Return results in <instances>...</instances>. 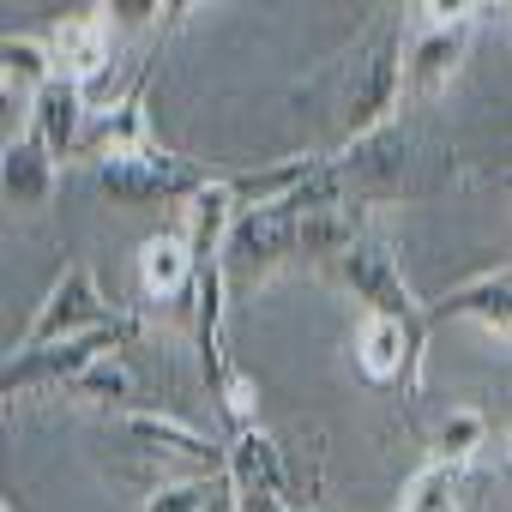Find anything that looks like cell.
Returning <instances> with one entry per match:
<instances>
[{"label": "cell", "instance_id": "obj_7", "mask_svg": "<svg viewBox=\"0 0 512 512\" xmlns=\"http://www.w3.org/2000/svg\"><path fill=\"white\" fill-rule=\"evenodd\" d=\"M115 37H121V31H115L109 7H91V13L61 19V31H55V43H49L61 79H73L91 109H103V91H115Z\"/></svg>", "mask_w": 512, "mask_h": 512}, {"label": "cell", "instance_id": "obj_9", "mask_svg": "<svg viewBox=\"0 0 512 512\" xmlns=\"http://www.w3.org/2000/svg\"><path fill=\"white\" fill-rule=\"evenodd\" d=\"M422 356H428V332H410L398 320H374L362 314L356 332V362L374 386H398V392H422Z\"/></svg>", "mask_w": 512, "mask_h": 512}, {"label": "cell", "instance_id": "obj_18", "mask_svg": "<svg viewBox=\"0 0 512 512\" xmlns=\"http://www.w3.org/2000/svg\"><path fill=\"white\" fill-rule=\"evenodd\" d=\"M67 398H79V404H97V410H121V404L133 398V368H127L121 356H103L97 368H85V374L67 386Z\"/></svg>", "mask_w": 512, "mask_h": 512}, {"label": "cell", "instance_id": "obj_10", "mask_svg": "<svg viewBox=\"0 0 512 512\" xmlns=\"http://www.w3.org/2000/svg\"><path fill=\"white\" fill-rule=\"evenodd\" d=\"M470 37H476V19L428 25V31L410 43V55H404V97H440V91L458 79V67H464Z\"/></svg>", "mask_w": 512, "mask_h": 512}, {"label": "cell", "instance_id": "obj_6", "mask_svg": "<svg viewBox=\"0 0 512 512\" xmlns=\"http://www.w3.org/2000/svg\"><path fill=\"white\" fill-rule=\"evenodd\" d=\"M115 320H121V314L103 302V290H97L91 266H67V272L49 284V296L37 302V320L25 326V338H19L13 350L73 344V338H91V332H103V326H115Z\"/></svg>", "mask_w": 512, "mask_h": 512}, {"label": "cell", "instance_id": "obj_19", "mask_svg": "<svg viewBox=\"0 0 512 512\" xmlns=\"http://www.w3.org/2000/svg\"><path fill=\"white\" fill-rule=\"evenodd\" d=\"M482 440H488V422H482V410H452V416L440 422V434H434V464H446V470H464V464L482 452Z\"/></svg>", "mask_w": 512, "mask_h": 512}, {"label": "cell", "instance_id": "obj_3", "mask_svg": "<svg viewBox=\"0 0 512 512\" xmlns=\"http://www.w3.org/2000/svg\"><path fill=\"white\" fill-rule=\"evenodd\" d=\"M332 278L350 290V302H362V314L374 320H398L410 332H434L428 326V308L416 302L404 266H398V247L380 241V235H362L356 247H344L338 260H332Z\"/></svg>", "mask_w": 512, "mask_h": 512}, {"label": "cell", "instance_id": "obj_11", "mask_svg": "<svg viewBox=\"0 0 512 512\" xmlns=\"http://www.w3.org/2000/svg\"><path fill=\"white\" fill-rule=\"evenodd\" d=\"M25 133L55 157V163H67V157H79L85 151V127H91V103H85V91L73 85V79H55V85H43L37 97H31V109H25Z\"/></svg>", "mask_w": 512, "mask_h": 512}, {"label": "cell", "instance_id": "obj_8", "mask_svg": "<svg viewBox=\"0 0 512 512\" xmlns=\"http://www.w3.org/2000/svg\"><path fill=\"white\" fill-rule=\"evenodd\" d=\"M121 440L157 464H181L193 476H229V446H211L199 428L163 416V410H127L121 416Z\"/></svg>", "mask_w": 512, "mask_h": 512}, {"label": "cell", "instance_id": "obj_14", "mask_svg": "<svg viewBox=\"0 0 512 512\" xmlns=\"http://www.w3.org/2000/svg\"><path fill=\"white\" fill-rule=\"evenodd\" d=\"M193 284H199V266H193V247L187 235H151L139 247V290L145 302H193Z\"/></svg>", "mask_w": 512, "mask_h": 512}, {"label": "cell", "instance_id": "obj_5", "mask_svg": "<svg viewBox=\"0 0 512 512\" xmlns=\"http://www.w3.org/2000/svg\"><path fill=\"white\" fill-rule=\"evenodd\" d=\"M97 187H103L115 205L145 211V205H193V199L211 187V175H205L199 163H187V157L151 145V151H139V157L103 163V169H97Z\"/></svg>", "mask_w": 512, "mask_h": 512}, {"label": "cell", "instance_id": "obj_17", "mask_svg": "<svg viewBox=\"0 0 512 512\" xmlns=\"http://www.w3.org/2000/svg\"><path fill=\"white\" fill-rule=\"evenodd\" d=\"M61 67H55V49L37 43V37H7L0 43V85H7V97H37L43 85H55Z\"/></svg>", "mask_w": 512, "mask_h": 512}, {"label": "cell", "instance_id": "obj_20", "mask_svg": "<svg viewBox=\"0 0 512 512\" xmlns=\"http://www.w3.org/2000/svg\"><path fill=\"white\" fill-rule=\"evenodd\" d=\"M398 512H458V470H446V464L428 458V464L410 476Z\"/></svg>", "mask_w": 512, "mask_h": 512}, {"label": "cell", "instance_id": "obj_16", "mask_svg": "<svg viewBox=\"0 0 512 512\" xmlns=\"http://www.w3.org/2000/svg\"><path fill=\"white\" fill-rule=\"evenodd\" d=\"M229 488H272L290 494V470H284V446L266 428H247L229 440Z\"/></svg>", "mask_w": 512, "mask_h": 512}, {"label": "cell", "instance_id": "obj_15", "mask_svg": "<svg viewBox=\"0 0 512 512\" xmlns=\"http://www.w3.org/2000/svg\"><path fill=\"white\" fill-rule=\"evenodd\" d=\"M0 187H7V205L43 211L55 199V157L31 133L25 139H7V151H0Z\"/></svg>", "mask_w": 512, "mask_h": 512}, {"label": "cell", "instance_id": "obj_26", "mask_svg": "<svg viewBox=\"0 0 512 512\" xmlns=\"http://www.w3.org/2000/svg\"><path fill=\"white\" fill-rule=\"evenodd\" d=\"M217 512H223V506H217Z\"/></svg>", "mask_w": 512, "mask_h": 512}, {"label": "cell", "instance_id": "obj_22", "mask_svg": "<svg viewBox=\"0 0 512 512\" xmlns=\"http://www.w3.org/2000/svg\"><path fill=\"white\" fill-rule=\"evenodd\" d=\"M229 476H181V482H163L145 512H217V494H223Z\"/></svg>", "mask_w": 512, "mask_h": 512}, {"label": "cell", "instance_id": "obj_2", "mask_svg": "<svg viewBox=\"0 0 512 512\" xmlns=\"http://www.w3.org/2000/svg\"><path fill=\"white\" fill-rule=\"evenodd\" d=\"M422 163H428V157H422V139H416L404 121H392V127H380V133H368V139L332 151V157H326V175H332V187H338V199H344L350 211H368V205H398V199L428 193V187L416 181Z\"/></svg>", "mask_w": 512, "mask_h": 512}, {"label": "cell", "instance_id": "obj_24", "mask_svg": "<svg viewBox=\"0 0 512 512\" xmlns=\"http://www.w3.org/2000/svg\"><path fill=\"white\" fill-rule=\"evenodd\" d=\"M494 187H500V193H512V169H494Z\"/></svg>", "mask_w": 512, "mask_h": 512}, {"label": "cell", "instance_id": "obj_13", "mask_svg": "<svg viewBox=\"0 0 512 512\" xmlns=\"http://www.w3.org/2000/svg\"><path fill=\"white\" fill-rule=\"evenodd\" d=\"M446 320L482 326L488 338L512 344V272H482V278L446 290L440 302H428V326H446Z\"/></svg>", "mask_w": 512, "mask_h": 512}, {"label": "cell", "instance_id": "obj_23", "mask_svg": "<svg viewBox=\"0 0 512 512\" xmlns=\"http://www.w3.org/2000/svg\"><path fill=\"white\" fill-rule=\"evenodd\" d=\"M229 512H290V500L272 488H229Z\"/></svg>", "mask_w": 512, "mask_h": 512}, {"label": "cell", "instance_id": "obj_12", "mask_svg": "<svg viewBox=\"0 0 512 512\" xmlns=\"http://www.w3.org/2000/svg\"><path fill=\"white\" fill-rule=\"evenodd\" d=\"M139 151H151V115H145V79H133L109 109H97L91 115V127H85V151L79 157H91L97 169L103 163H121V157H139Z\"/></svg>", "mask_w": 512, "mask_h": 512}, {"label": "cell", "instance_id": "obj_4", "mask_svg": "<svg viewBox=\"0 0 512 512\" xmlns=\"http://www.w3.org/2000/svg\"><path fill=\"white\" fill-rule=\"evenodd\" d=\"M133 344V320L121 314L115 326L91 332V338H73V344H49V350H13L7 356V374H0V392L7 398H31V392H67L85 368H97L103 356H121Z\"/></svg>", "mask_w": 512, "mask_h": 512}, {"label": "cell", "instance_id": "obj_21", "mask_svg": "<svg viewBox=\"0 0 512 512\" xmlns=\"http://www.w3.org/2000/svg\"><path fill=\"white\" fill-rule=\"evenodd\" d=\"M211 392H217V410H223V422H229V440L247 434V428H260V386H253L235 362H229V374H223Z\"/></svg>", "mask_w": 512, "mask_h": 512}, {"label": "cell", "instance_id": "obj_25", "mask_svg": "<svg viewBox=\"0 0 512 512\" xmlns=\"http://www.w3.org/2000/svg\"><path fill=\"white\" fill-rule=\"evenodd\" d=\"M506 452H512V440H506Z\"/></svg>", "mask_w": 512, "mask_h": 512}, {"label": "cell", "instance_id": "obj_1", "mask_svg": "<svg viewBox=\"0 0 512 512\" xmlns=\"http://www.w3.org/2000/svg\"><path fill=\"white\" fill-rule=\"evenodd\" d=\"M404 13H380L356 43L350 55L320 79L332 91V139L338 151L392 127L398 115V97H404Z\"/></svg>", "mask_w": 512, "mask_h": 512}]
</instances>
